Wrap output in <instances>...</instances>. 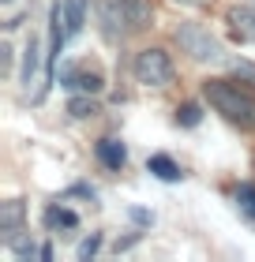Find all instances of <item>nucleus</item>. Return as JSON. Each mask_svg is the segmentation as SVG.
Masks as SVG:
<instances>
[{
    "instance_id": "f257e3e1",
    "label": "nucleus",
    "mask_w": 255,
    "mask_h": 262,
    "mask_svg": "<svg viewBox=\"0 0 255 262\" xmlns=\"http://www.w3.org/2000/svg\"><path fill=\"white\" fill-rule=\"evenodd\" d=\"M203 101L225 124H233L240 131H255V90L244 86L240 79H206L203 82Z\"/></svg>"
},
{
    "instance_id": "f03ea898",
    "label": "nucleus",
    "mask_w": 255,
    "mask_h": 262,
    "mask_svg": "<svg viewBox=\"0 0 255 262\" xmlns=\"http://www.w3.org/2000/svg\"><path fill=\"white\" fill-rule=\"evenodd\" d=\"M173 41L180 53H188L195 64H225L229 53H225V41L210 34L203 23H176L173 27Z\"/></svg>"
},
{
    "instance_id": "7ed1b4c3",
    "label": "nucleus",
    "mask_w": 255,
    "mask_h": 262,
    "mask_svg": "<svg viewBox=\"0 0 255 262\" xmlns=\"http://www.w3.org/2000/svg\"><path fill=\"white\" fill-rule=\"evenodd\" d=\"M131 75H135V82H143V86L162 90L176 79V64L162 45H147V49H139L135 60H131Z\"/></svg>"
},
{
    "instance_id": "20e7f679",
    "label": "nucleus",
    "mask_w": 255,
    "mask_h": 262,
    "mask_svg": "<svg viewBox=\"0 0 255 262\" xmlns=\"http://www.w3.org/2000/svg\"><path fill=\"white\" fill-rule=\"evenodd\" d=\"M56 82H60V86H64V90H71V94H102L105 90V75H102V71L98 68H64V71H56Z\"/></svg>"
},
{
    "instance_id": "39448f33",
    "label": "nucleus",
    "mask_w": 255,
    "mask_h": 262,
    "mask_svg": "<svg viewBox=\"0 0 255 262\" xmlns=\"http://www.w3.org/2000/svg\"><path fill=\"white\" fill-rule=\"evenodd\" d=\"M23 225H27V202L23 199H4L0 202V244H11L15 236H23Z\"/></svg>"
},
{
    "instance_id": "423d86ee",
    "label": "nucleus",
    "mask_w": 255,
    "mask_h": 262,
    "mask_svg": "<svg viewBox=\"0 0 255 262\" xmlns=\"http://www.w3.org/2000/svg\"><path fill=\"white\" fill-rule=\"evenodd\" d=\"M225 23H229V38L233 41L255 45V0L251 4H233L225 11Z\"/></svg>"
},
{
    "instance_id": "0eeeda50",
    "label": "nucleus",
    "mask_w": 255,
    "mask_h": 262,
    "mask_svg": "<svg viewBox=\"0 0 255 262\" xmlns=\"http://www.w3.org/2000/svg\"><path fill=\"white\" fill-rule=\"evenodd\" d=\"M98 30L109 45H116L120 38H128L124 30V15H120V4L116 0H98Z\"/></svg>"
},
{
    "instance_id": "6e6552de",
    "label": "nucleus",
    "mask_w": 255,
    "mask_h": 262,
    "mask_svg": "<svg viewBox=\"0 0 255 262\" xmlns=\"http://www.w3.org/2000/svg\"><path fill=\"white\" fill-rule=\"evenodd\" d=\"M45 64V53H42V38L38 34H27V45H23V60H19V82L23 86H34V79H38V68Z\"/></svg>"
},
{
    "instance_id": "1a4fd4ad",
    "label": "nucleus",
    "mask_w": 255,
    "mask_h": 262,
    "mask_svg": "<svg viewBox=\"0 0 255 262\" xmlns=\"http://www.w3.org/2000/svg\"><path fill=\"white\" fill-rule=\"evenodd\" d=\"M116 4H120V15H124V30L128 34H139V30H147L154 23L150 0H116Z\"/></svg>"
},
{
    "instance_id": "9d476101",
    "label": "nucleus",
    "mask_w": 255,
    "mask_h": 262,
    "mask_svg": "<svg viewBox=\"0 0 255 262\" xmlns=\"http://www.w3.org/2000/svg\"><path fill=\"white\" fill-rule=\"evenodd\" d=\"M94 158H98L109 172H120V169L128 165V146H124L120 139L105 135V139H98V142H94Z\"/></svg>"
},
{
    "instance_id": "9b49d317",
    "label": "nucleus",
    "mask_w": 255,
    "mask_h": 262,
    "mask_svg": "<svg viewBox=\"0 0 255 262\" xmlns=\"http://www.w3.org/2000/svg\"><path fill=\"white\" fill-rule=\"evenodd\" d=\"M42 221H45V229H53V232H71V229H79V213L75 210H68L64 202H49L42 213Z\"/></svg>"
},
{
    "instance_id": "f8f14e48",
    "label": "nucleus",
    "mask_w": 255,
    "mask_h": 262,
    "mask_svg": "<svg viewBox=\"0 0 255 262\" xmlns=\"http://www.w3.org/2000/svg\"><path fill=\"white\" fill-rule=\"evenodd\" d=\"M147 172L158 176L162 184H180V180H184V169H180L169 154H150V158H147Z\"/></svg>"
},
{
    "instance_id": "ddd939ff",
    "label": "nucleus",
    "mask_w": 255,
    "mask_h": 262,
    "mask_svg": "<svg viewBox=\"0 0 255 262\" xmlns=\"http://www.w3.org/2000/svg\"><path fill=\"white\" fill-rule=\"evenodd\" d=\"M102 113V101L98 94H71L68 98V116L71 120H90V116Z\"/></svg>"
},
{
    "instance_id": "4468645a",
    "label": "nucleus",
    "mask_w": 255,
    "mask_h": 262,
    "mask_svg": "<svg viewBox=\"0 0 255 262\" xmlns=\"http://www.w3.org/2000/svg\"><path fill=\"white\" fill-rule=\"evenodd\" d=\"M64 19H68V38H79L87 30V0H64Z\"/></svg>"
},
{
    "instance_id": "2eb2a0df",
    "label": "nucleus",
    "mask_w": 255,
    "mask_h": 262,
    "mask_svg": "<svg viewBox=\"0 0 255 262\" xmlns=\"http://www.w3.org/2000/svg\"><path fill=\"white\" fill-rule=\"evenodd\" d=\"M173 120H176V127H199L203 124V105L199 101H180Z\"/></svg>"
},
{
    "instance_id": "dca6fc26",
    "label": "nucleus",
    "mask_w": 255,
    "mask_h": 262,
    "mask_svg": "<svg viewBox=\"0 0 255 262\" xmlns=\"http://www.w3.org/2000/svg\"><path fill=\"white\" fill-rule=\"evenodd\" d=\"M8 251H11V255H15L19 262H30V258H38V251H42V247H38V244H34V240H30V236H15V240H11V244H8Z\"/></svg>"
},
{
    "instance_id": "f3484780",
    "label": "nucleus",
    "mask_w": 255,
    "mask_h": 262,
    "mask_svg": "<svg viewBox=\"0 0 255 262\" xmlns=\"http://www.w3.org/2000/svg\"><path fill=\"white\" fill-rule=\"evenodd\" d=\"M102 244H105V232H90L87 240H83V244L75 247V258H79V262H90V258H98Z\"/></svg>"
},
{
    "instance_id": "a211bd4d",
    "label": "nucleus",
    "mask_w": 255,
    "mask_h": 262,
    "mask_svg": "<svg viewBox=\"0 0 255 262\" xmlns=\"http://www.w3.org/2000/svg\"><path fill=\"white\" fill-rule=\"evenodd\" d=\"M237 206H240V213H244V217L255 221V180L237 187Z\"/></svg>"
},
{
    "instance_id": "6ab92c4d",
    "label": "nucleus",
    "mask_w": 255,
    "mask_h": 262,
    "mask_svg": "<svg viewBox=\"0 0 255 262\" xmlns=\"http://www.w3.org/2000/svg\"><path fill=\"white\" fill-rule=\"evenodd\" d=\"M229 71H233V79H240L244 86L255 90V64L251 60H229Z\"/></svg>"
},
{
    "instance_id": "aec40b11",
    "label": "nucleus",
    "mask_w": 255,
    "mask_h": 262,
    "mask_svg": "<svg viewBox=\"0 0 255 262\" xmlns=\"http://www.w3.org/2000/svg\"><path fill=\"white\" fill-rule=\"evenodd\" d=\"M60 199H87L90 206H94V202H98V187H94V184H83V180H79V184H71V187H68V191L60 195Z\"/></svg>"
},
{
    "instance_id": "412c9836",
    "label": "nucleus",
    "mask_w": 255,
    "mask_h": 262,
    "mask_svg": "<svg viewBox=\"0 0 255 262\" xmlns=\"http://www.w3.org/2000/svg\"><path fill=\"white\" fill-rule=\"evenodd\" d=\"M124 213H128V221L135 225V229H150V225H154V213L147 206H128Z\"/></svg>"
},
{
    "instance_id": "4be33fe9",
    "label": "nucleus",
    "mask_w": 255,
    "mask_h": 262,
    "mask_svg": "<svg viewBox=\"0 0 255 262\" xmlns=\"http://www.w3.org/2000/svg\"><path fill=\"white\" fill-rule=\"evenodd\" d=\"M143 240V229H135V232H128V236H120V240L113 244V255H124V251H131V247H135Z\"/></svg>"
},
{
    "instance_id": "5701e85b",
    "label": "nucleus",
    "mask_w": 255,
    "mask_h": 262,
    "mask_svg": "<svg viewBox=\"0 0 255 262\" xmlns=\"http://www.w3.org/2000/svg\"><path fill=\"white\" fill-rule=\"evenodd\" d=\"M11 68H15V49H11V41H0V71L11 75Z\"/></svg>"
},
{
    "instance_id": "b1692460",
    "label": "nucleus",
    "mask_w": 255,
    "mask_h": 262,
    "mask_svg": "<svg viewBox=\"0 0 255 262\" xmlns=\"http://www.w3.org/2000/svg\"><path fill=\"white\" fill-rule=\"evenodd\" d=\"M27 19H30V8H23L19 15H11V19L4 23V34H11V30H19V27H23V23H27Z\"/></svg>"
},
{
    "instance_id": "393cba45",
    "label": "nucleus",
    "mask_w": 255,
    "mask_h": 262,
    "mask_svg": "<svg viewBox=\"0 0 255 262\" xmlns=\"http://www.w3.org/2000/svg\"><path fill=\"white\" fill-rule=\"evenodd\" d=\"M176 8H191V11H206V8H214V0H173Z\"/></svg>"
},
{
    "instance_id": "a878e982",
    "label": "nucleus",
    "mask_w": 255,
    "mask_h": 262,
    "mask_svg": "<svg viewBox=\"0 0 255 262\" xmlns=\"http://www.w3.org/2000/svg\"><path fill=\"white\" fill-rule=\"evenodd\" d=\"M38 258H42V262H53V247H49V244H42V251H38Z\"/></svg>"
},
{
    "instance_id": "bb28decb",
    "label": "nucleus",
    "mask_w": 255,
    "mask_h": 262,
    "mask_svg": "<svg viewBox=\"0 0 255 262\" xmlns=\"http://www.w3.org/2000/svg\"><path fill=\"white\" fill-rule=\"evenodd\" d=\"M0 4H4V8H8V4H15V0H0Z\"/></svg>"
},
{
    "instance_id": "cd10ccee",
    "label": "nucleus",
    "mask_w": 255,
    "mask_h": 262,
    "mask_svg": "<svg viewBox=\"0 0 255 262\" xmlns=\"http://www.w3.org/2000/svg\"><path fill=\"white\" fill-rule=\"evenodd\" d=\"M251 172H255V158H251Z\"/></svg>"
}]
</instances>
